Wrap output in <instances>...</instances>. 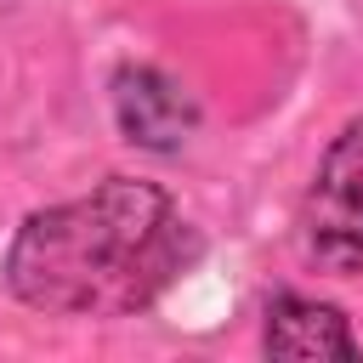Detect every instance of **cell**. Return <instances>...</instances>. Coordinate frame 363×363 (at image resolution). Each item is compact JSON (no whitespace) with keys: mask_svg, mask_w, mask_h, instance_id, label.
Here are the masks:
<instances>
[{"mask_svg":"<svg viewBox=\"0 0 363 363\" xmlns=\"http://www.w3.org/2000/svg\"><path fill=\"white\" fill-rule=\"evenodd\" d=\"M261 346H267V357H357L363 352L340 306L312 301V295H289V289L267 301Z\"/></svg>","mask_w":363,"mask_h":363,"instance_id":"obj_4","label":"cell"},{"mask_svg":"<svg viewBox=\"0 0 363 363\" xmlns=\"http://www.w3.org/2000/svg\"><path fill=\"white\" fill-rule=\"evenodd\" d=\"M301 255L329 278L363 272V119H352L318 159L301 199Z\"/></svg>","mask_w":363,"mask_h":363,"instance_id":"obj_2","label":"cell"},{"mask_svg":"<svg viewBox=\"0 0 363 363\" xmlns=\"http://www.w3.org/2000/svg\"><path fill=\"white\" fill-rule=\"evenodd\" d=\"M113 119H119L125 142L153 147V153H176L199 130L193 96L159 68H125L113 79Z\"/></svg>","mask_w":363,"mask_h":363,"instance_id":"obj_3","label":"cell"},{"mask_svg":"<svg viewBox=\"0 0 363 363\" xmlns=\"http://www.w3.org/2000/svg\"><path fill=\"white\" fill-rule=\"evenodd\" d=\"M199 250V227L159 182L108 176L79 199L23 216L6 250V289L45 318H130L147 312Z\"/></svg>","mask_w":363,"mask_h":363,"instance_id":"obj_1","label":"cell"}]
</instances>
